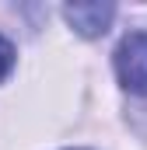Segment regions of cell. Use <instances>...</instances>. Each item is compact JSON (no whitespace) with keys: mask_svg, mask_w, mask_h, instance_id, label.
<instances>
[{"mask_svg":"<svg viewBox=\"0 0 147 150\" xmlns=\"http://www.w3.org/2000/svg\"><path fill=\"white\" fill-rule=\"evenodd\" d=\"M116 74L130 94H147V32H130L119 42Z\"/></svg>","mask_w":147,"mask_h":150,"instance_id":"obj_1","label":"cell"},{"mask_svg":"<svg viewBox=\"0 0 147 150\" xmlns=\"http://www.w3.org/2000/svg\"><path fill=\"white\" fill-rule=\"evenodd\" d=\"M63 18L77 35L84 38H98L109 32L112 18H116V4H67Z\"/></svg>","mask_w":147,"mask_h":150,"instance_id":"obj_2","label":"cell"},{"mask_svg":"<svg viewBox=\"0 0 147 150\" xmlns=\"http://www.w3.org/2000/svg\"><path fill=\"white\" fill-rule=\"evenodd\" d=\"M11 70H14V45L0 35V80H7Z\"/></svg>","mask_w":147,"mask_h":150,"instance_id":"obj_3","label":"cell"}]
</instances>
